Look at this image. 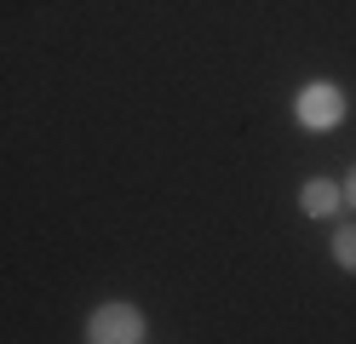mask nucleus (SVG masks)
Masks as SVG:
<instances>
[{
  "label": "nucleus",
  "mask_w": 356,
  "mask_h": 344,
  "mask_svg": "<svg viewBox=\"0 0 356 344\" xmlns=\"http://www.w3.org/2000/svg\"><path fill=\"white\" fill-rule=\"evenodd\" d=\"M293 115H299V126H310V132H333L345 121V92L333 81H305L299 98H293Z\"/></svg>",
  "instance_id": "nucleus-1"
},
{
  "label": "nucleus",
  "mask_w": 356,
  "mask_h": 344,
  "mask_svg": "<svg viewBox=\"0 0 356 344\" xmlns=\"http://www.w3.org/2000/svg\"><path fill=\"white\" fill-rule=\"evenodd\" d=\"M86 338L92 344H138L144 338V316L132 304H104V310H92V321H86Z\"/></svg>",
  "instance_id": "nucleus-2"
},
{
  "label": "nucleus",
  "mask_w": 356,
  "mask_h": 344,
  "mask_svg": "<svg viewBox=\"0 0 356 344\" xmlns=\"http://www.w3.org/2000/svg\"><path fill=\"white\" fill-rule=\"evenodd\" d=\"M339 201H345V190H339V183H327V178H305V183H299V206H305L310 218L339 213Z\"/></svg>",
  "instance_id": "nucleus-3"
},
{
  "label": "nucleus",
  "mask_w": 356,
  "mask_h": 344,
  "mask_svg": "<svg viewBox=\"0 0 356 344\" xmlns=\"http://www.w3.org/2000/svg\"><path fill=\"white\" fill-rule=\"evenodd\" d=\"M333 259H339V270H356V224L333 236Z\"/></svg>",
  "instance_id": "nucleus-4"
},
{
  "label": "nucleus",
  "mask_w": 356,
  "mask_h": 344,
  "mask_svg": "<svg viewBox=\"0 0 356 344\" xmlns=\"http://www.w3.org/2000/svg\"><path fill=\"white\" fill-rule=\"evenodd\" d=\"M339 190H345V201H350V206H356V167H350V178H345V183H339Z\"/></svg>",
  "instance_id": "nucleus-5"
}]
</instances>
